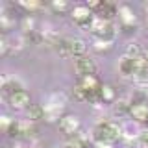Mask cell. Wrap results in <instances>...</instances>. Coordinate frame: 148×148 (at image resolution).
Wrapping results in <instances>:
<instances>
[{"mask_svg": "<svg viewBox=\"0 0 148 148\" xmlns=\"http://www.w3.org/2000/svg\"><path fill=\"white\" fill-rule=\"evenodd\" d=\"M122 135V128H119L111 120H100L92 130V139L95 143H106V145H113L115 141H119Z\"/></svg>", "mask_w": 148, "mask_h": 148, "instance_id": "obj_1", "label": "cell"}, {"mask_svg": "<svg viewBox=\"0 0 148 148\" xmlns=\"http://www.w3.org/2000/svg\"><path fill=\"white\" fill-rule=\"evenodd\" d=\"M56 48H58L59 56H63V58L78 59V58H82V56H85L87 46L82 39H78V37H61V39L56 43Z\"/></svg>", "mask_w": 148, "mask_h": 148, "instance_id": "obj_2", "label": "cell"}, {"mask_svg": "<svg viewBox=\"0 0 148 148\" xmlns=\"http://www.w3.org/2000/svg\"><path fill=\"white\" fill-rule=\"evenodd\" d=\"M72 21L80 28L89 30L92 21H95V17H92V11L89 9V6H76L72 9Z\"/></svg>", "mask_w": 148, "mask_h": 148, "instance_id": "obj_3", "label": "cell"}, {"mask_svg": "<svg viewBox=\"0 0 148 148\" xmlns=\"http://www.w3.org/2000/svg\"><path fill=\"white\" fill-rule=\"evenodd\" d=\"M74 71L80 78H85V76H95L96 72V65L95 61L89 58V56H82L74 61Z\"/></svg>", "mask_w": 148, "mask_h": 148, "instance_id": "obj_4", "label": "cell"}, {"mask_svg": "<svg viewBox=\"0 0 148 148\" xmlns=\"http://www.w3.org/2000/svg\"><path fill=\"white\" fill-rule=\"evenodd\" d=\"M59 130L67 137H74L80 130V119L76 115H63V119L59 120Z\"/></svg>", "mask_w": 148, "mask_h": 148, "instance_id": "obj_5", "label": "cell"}, {"mask_svg": "<svg viewBox=\"0 0 148 148\" xmlns=\"http://www.w3.org/2000/svg\"><path fill=\"white\" fill-rule=\"evenodd\" d=\"M22 43L24 41L21 37H6L4 35L0 39V52L4 56H11V54H17L18 50L22 48Z\"/></svg>", "mask_w": 148, "mask_h": 148, "instance_id": "obj_6", "label": "cell"}, {"mask_svg": "<svg viewBox=\"0 0 148 148\" xmlns=\"http://www.w3.org/2000/svg\"><path fill=\"white\" fill-rule=\"evenodd\" d=\"M9 98V106H11L13 109H24V108H30V95H28V91H18V92H13L11 96H8Z\"/></svg>", "mask_w": 148, "mask_h": 148, "instance_id": "obj_7", "label": "cell"}, {"mask_svg": "<svg viewBox=\"0 0 148 148\" xmlns=\"http://www.w3.org/2000/svg\"><path fill=\"white\" fill-rule=\"evenodd\" d=\"M133 78H135L139 83L148 82V59L145 56L135 59V72H133Z\"/></svg>", "mask_w": 148, "mask_h": 148, "instance_id": "obj_8", "label": "cell"}, {"mask_svg": "<svg viewBox=\"0 0 148 148\" xmlns=\"http://www.w3.org/2000/svg\"><path fill=\"white\" fill-rule=\"evenodd\" d=\"M119 72L122 76H133V72H135V59L130 58V56H122L119 59Z\"/></svg>", "mask_w": 148, "mask_h": 148, "instance_id": "obj_9", "label": "cell"}, {"mask_svg": "<svg viewBox=\"0 0 148 148\" xmlns=\"http://www.w3.org/2000/svg\"><path fill=\"white\" fill-rule=\"evenodd\" d=\"M130 115L137 120V122H146L148 120V106L143 104V102H137V104H132V109H130Z\"/></svg>", "mask_w": 148, "mask_h": 148, "instance_id": "obj_10", "label": "cell"}, {"mask_svg": "<svg viewBox=\"0 0 148 148\" xmlns=\"http://www.w3.org/2000/svg\"><path fill=\"white\" fill-rule=\"evenodd\" d=\"M78 85H80L85 92H95V91H100L102 89V83L98 82V78H96V76L80 78V83H78Z\"/></svg>", "mask_w": 148, "mask_h": 148, "instance_id": "obj_11", "label": "cell"}, {"mask_svg": "<svg viewBox=\"0 0 148 148\" xmlns=\"http://www.w3.org/2000/svg\"><path fill=\"white\" fill-rule=\"evenodd\" d=\"M117 13H119V8L111 2H102L100 8H98V17L104 18V21H111Z\"/></svg>", "mask_w": 148, "mask_h": 148, "instance_id": "obj_12", "label": "cell"}, {"mask_svg": "<svg viewBox=\"0 0 148 148\" xmlns=\"http://www.w3.org/2000/svg\"><path fill=\"white\" fill-rule=\"evenodd\" d=\"M41 119H46V111H45V106L41 104H32L28 108V120L30 122H37Z\"/></svg>", "mask_w": 148, "mask_h": 148, "instance_id": "obj_13", "label": "cell"}, {"mask_svg": "<svg viewBox=\"0 0 148 148\" xmlns=\"http://www.w3.org/2000/svg\"><path fill=\"white\" fill-rule=\"evenodd\" d=\"M37 128L34 126V122L26 120V122H18V137L21 139H32L35 137Z\"/></svg>", "mask_w": 148, "mask_h": 148, "instance_id": "obj_14", "label": "cell"}, {"mask_svg": "<svg viewBox=\"0 0 148 148\" xmlns=\"http://www.w3.org/2000/svg\"><path fill=\"white\" fill-rule=\"evenodd\" d=\"M119 15H120V21H122V24L126 28L135 24V15H133V11H132L130 6H120L119 8Z\"/></svg>", "mask_w": 148, "mask_h": 148, "instance_id": "obj_15", "label": "cell"}, {"mask_svg": "<svg viewBox=\"0 0 148 148\" xmlns=\"http://www.w3.org/2000/svg\"><path fill=\"white\" fill-rule=\"evenodd\" d=\"M69 146H72V148H87L89 146V143H87V139L80 135V133H76L74 137H69V143H67Z\"/></svg>", "mask_w": 148, "mask_h": 148, "instance_id": "obj_16", "label": "cell"}, {"mask_svg": "<svg viewBox=\"0 0 148 148\" xmlns=\"http://www.w3.org/2000/svg\"><path fill=\"white\" fill-rule=\"evenodd\" d=\"M100 98H102V102H113V100H115V91H113V87H111V85H102Z\"/></svg>", "mask_w": 148, "mask_h": 148, "instance_id": "obj_17", "label": "cell"}, {"mask_svg": "<svg viewBox=\"0 0 148 148\" xmlns=\"http://www.w3.org/2000/svg\"><path fill=\"white\" fill-rule=\"evenodd\" d=\"M126 56H130V58H133V59L143 58V50H141V46H139L137 43L130 45V46H128V52H126Z\"/></svg>", "mask_w": 148, "mask_h": 148, "instance_id": "obj_18", "label": "cell"}, {"mask_svg": "<svg viewBox=\"0 0 148 148\" xmlns=\"http://www.w3.org/2000/svg\"><path fill=\"white\" fill-rule=\"evenodd\" d=\"M137 143H139V148H148V130H145V132L139 133Z\"/></svg>", "mask_w": 148, "mask_h": 148, "instance_id": "obj_19", "label": "cell"}, {"mask_svg": "<svg viewBox=\"0 0 148 148\" xmlns=\"http://www.w3.org/2000/svg\"><path fill=\"white\" fill-rule=\"evenodd\" d=\"M67 8H69V6H67V2H63V0H54V2H52V9H54V11L63 13Z\"/></svg>", "mask_w": 148, "mask_h": 148, "instance_id": "obj_20", "label": "cell"}, {"mask_svg": "<svg viewBox=\"0 0 148 148\" xmlns=\"http://www.w3.org/2000/svg\"><path fill=\"white\" fill-rule=\"evenodd\" d=\"M11 124H13V120L8 117V115H4L2 117V132L4 133H8L9 132V128H11Z\"/></svg>", "mask_w": 148, "mask_h": 148, "instance_id": "obj_21", "label": "cell"}, {"mask_svg": "<svg viewBox=\"0 0 148 148\" xmlns=\"http://www.w3.org/2000/svg\"><path fill=\"white\" fill-rule=\"evenodd\" d=\"M21 6L26 8V9H37V8H41V4L39 2H26V0H22Z\"/></svg>", "mask_w": 148, "mask_h": 148, "instance_id": "obj_22", "label": "cell"}, {"mask_svg": "<svg viewBox=\"0 0 148 148\" xmlns=\"http://www.w3.org/2000/svg\"><path fill=\"white\" fill-rule=\"evenodd\" d=\"M109 45L111 43H104V41H98V39L95 41V46H96V48H109Z\"/></svg>", "mask_w": 148, "mask_h": 148, "instance_id": "obj_23", "label": "cell"}, {"mask_svg": "<svg viewBox=\"0 0 148 148\" xmlns=\"http://www.w3.org/2000/svg\"><path fill=\"white\" fill-rule=\"evenodd\" d=\"M111 145H106V143H96V148H109Z\"/></svg>", "mask_w": 148, "mask_h": 148, "instance_id": "obj_24", "label": "cell"}, {"mask_svg": "<svg viewBox=\"0 0 148 148\" xmlns=\"http://www.w3.org/2000/svg\"><path fill=\"white\" fill-rule=\"evenodd\" d=\"M145 58H146V59H148V48H146V52H145Z\"/></svg>", "mask_w": 148, "mask_h": 148, "instance_id": "obj_25", "label": "cell"}, {"mask_svg": "<svg viewBox=\"0 0 148 148\" xmlns=\"http://www.w3.org/2000/svg\"><path fill=\"white\" fill-rule=\"evenodd\" d=\"M65 148H72V146H69V145H65Z\"/></svg>", "mask_w": 148, "mask_h": 148, "instance_id": "obj_26", "label": "cell"}, {"mask_svg": "<svg viewBox=\"0 0 148 148\" xmlns=\"http://www.w3.org/2000/svg\"><path fill=\"white\" fill-rule=\"evenodd\" d=\"M146 124H148V120H146Z\"/></svg>", "mask_w": 148, "mask_h": 148, "instance_id": "obj_27", "label": "cell"}]
</instances>
